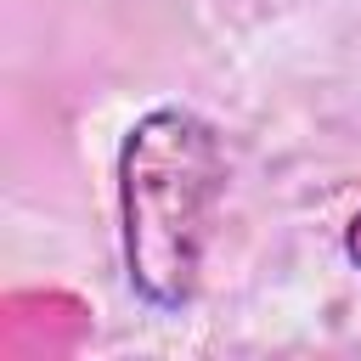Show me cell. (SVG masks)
Returning a JSON list of instances; mask_svg holds the SVG:
<instances>
[{"instance_id":"cell-2","label":"cell","mask_w":361,"mask_h":361,"mask_svg":"<svg viewBox=\"0 0 361 361\" xmlns=\"http://www.w3.org/2000/svg\"><path fill=\"white\" fill-rule=\"evenodd\" d=\"M344 259L361 271V209L350 214V226H344Z\"/></svg>"},{"instance_id":"cell-1","label":"cell","mask_w":361,"mask_h":361,"mask_svg":"<svg viewBox=\"0 0 361 361\" xmlns=\"http://www.w3.org/2000/svg\"><path fill=\"white\" fill-rule=\"evenodd\" d=\"M226 152L192 107H152L118 141V226L130 288L152 310H186L203 276Z\"/></svg>"}]
</instances>
